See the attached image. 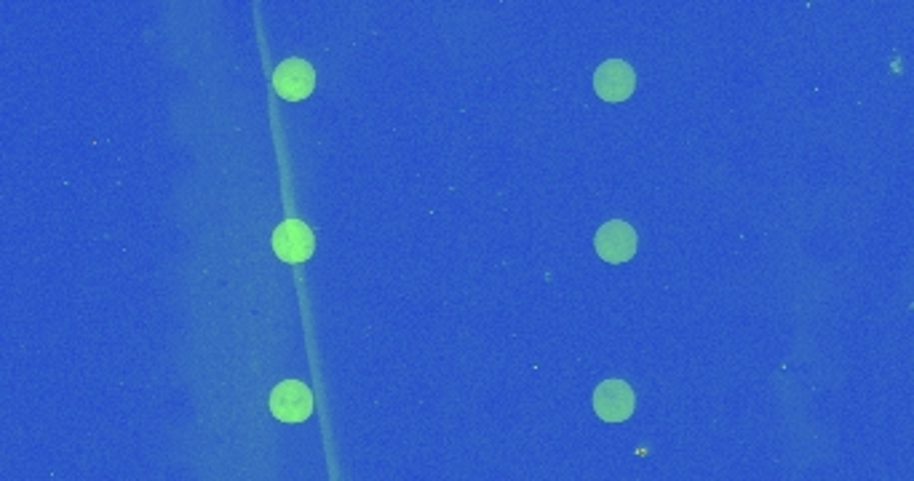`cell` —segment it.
Here are the masks:
<instances>
[{"label":"cell","mask_w":914,"mask_h":481,"mask_svg":"<svg viewBox=\"0 0 914 481\" xmlns=\"http://www.w3.org/2000/svg\"><path fill=\"white\" fill-rule=\"evenodd\" d=\"M274 249L283 263H305L314 254V233L300 219H287L276 228Z\"/></svg>","instance_id":"5"},{"label":"cell","mask_w":914,"mask_h":481,"mask_svg":"<svg viewBox=\"0 0 914 481\" xmlns=\"http://www.w3.org/2000/svg\"><path fill=\"white\" fill-rule=\"evenodd\" d=\"M636 398L629 382L623 380H605L594 391V409L605 422H621L634 415Z\"/></svg>","instance_id":"3"},{"label":"cell","mask_w":914,"mask_h":481,"mask_svg":"<svg viewBox=\"0 0 914 481\" xmlns=\"http://www.w3.org/2000/svg\"><path fill=\"white\" fill-rule=\"evenodd\" d=\"M597 252L605 263H629V260L636 254V230L623 219H612V223L601 225L597 233Z\"/></svg>","instance_id":"2"},{"label":"cell","mask_w":914,"mask_h":481,"mask_svg":"<svg viewBox=\"0 0 914 481\" xmlns=\"http://www.w3.org/2000/svg\"><path fill=\"white\" fill-rule=\"evenodd\" d=\"M594 89L605 102H623L634 94L636 75L634 69L621 60L601 62L594 75Z\"/></svg>","instance_id":"4"},{"label":"cell","mask_w":914,"mask_h":481,"mask_svg":"<svg viewBox=\"0 0 914 481\" xmlns=\"http://www.w3.org/2000/svg\"><path fill=\"white\" fill-rule=\"evenodd\" d=\"M270 413L281 422H303L314 413V393L305 382L283 380L270 391Z\"/></svg>","instance_id":"1"},{"label":"cell","mask_w":914,"mask_h":481,"mask_svg":"<svg viewBox=\"0 0 914 481\" xmlns=\"http://www.w3.org/2000/svg\"><path fill=\"white\" fill-rule=\"evenodd\" d=\"M274 86L283 100H289V102L305 100V97L314 91L316 73L305 60H287L276 67Z\"/></svg>","instance_id":"6"}]
</instances>
